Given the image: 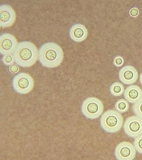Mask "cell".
I'll use <instances>...</instances> for the list:
<instances>
[{
  "label": "cell",
  "instance_id": "cell-12",
  "mask_svg": "<svg viewBox=\"0 0 142 160\" xmlns=\"http://www.w3.org/2000/svg\"><path fill=\"white\" fill-rule=\"evenodd\" d=\"M124 97L129 102L134 104L142 97V90L136 85H131L126 89Z\"/></svg>",
  "mask_w": 142,
  "mask_h": 160
},
{
  "label": "cell",
  "instance_id": "cell-11",
  "mask_svg": "<svg viewBox=\"0 0 142 160\" xmlns=\"http://www.w3.org/2000/svg\"><path fill=\"white\" fill-rule=\"evenodd\" d=\"M88 35L87 30L84 25L76 24L72 26L69 31V36L72 40L79 42L86 39Z\"/></svg>",
  "mask_w": 142,
  "mask_h": 160
},
{
  "label": "cell",
  "instance_id": "cell-20",
  "mask_svg": "<svg viewBox=\"0 0 142 160\" xmlns=\"http://www.w3.org/2000/svg\"><path fill=\"white\" fill-rule=\"evenodd\" d=\"M130 14L131 16L135 17L138 15V10L136 8H133L131 9L130 11Z\"/></svg>",
  "mask_w": 142,
  "mask_h": 160
},
{
  "label": "cell",
  "instance_id": "cell-21",
  "mask_svg": "<svg viewBox=\"0 0 142 160\" xmlns=\"http://www.w3.org/2000/svg\"><path fill=\"white\" fill-rule=\"evenodd\" d=\"M140 82L141 84V85L142 86V72H141V74L140 75Z\"/></svg>",
  "mask_w": 142,
  "mask_h": 160
},
{
  "label": "cell",
  "instance_id": "cell-18",
  "mask_svg": "<svg viewBox=\"0 0 142 160\" xmlns=\"http://www.w3.org/2000/svg\"><path fill=\"white\" fill-rule=\"evenodd\" d=\"M9 71L10 73L15 74L18 73L20 71V68L17 64L14 63L10 66Z\"/></svg>",
  "mask_w": 142,
  "mask_h": 160
},
{
  "label": "cell",
  "instance_id": "cell-13",
  "mask_svg": "<svg viewBox=\"0 0 142 160\" xmlns=\"http://www.w3.org/2000/svg\"><path fill=\"white\" fill-rule=\"evenodd\" d=\"M110 94L113 96L117 97L122 95L124 92L125 88L123 85L120 82H115L113 83L110 87Z\"/></svg>",
  "mask_w": 142,
  "mask_h": 160
},
{
  "label": "cell",
  "instance_id": "cell-1",
  "mask_svg": "<svg viewBox=\"0 0 142 160\" xmlns=\"http://www.w3.org/2000/svg\"><path fill=\"white\" fill-rule=\"evenodd\" d=\"M62 48L57 44L48 42L41 46L38 50V60L42 65L48 68L60 66L64 59Z\"/></svg>",
  "mask_w": 142,
  "mask_h": 160
},
{
  "label": "cell",
  "instance_id": "cell-2",
  "mask_svg": "<svg viewBox=\"0 0 142 160\" xmlns=\"http://www.w3.org/2000/svg\"><path fill=\"white\" fill-rule=\"evenodd\" d=\"M13 55L15 61L22 68H29L38 60V49L33 43L24 41L18 44Z\"/></svg>",
  "mask_w": 142,
  "mask_h": 160
},
{
  "label": "cell",
  "instance_id": "cell-3",
  "mask_svg": "<svg viewBox=\"0 0 142 160\" xmlns=\"http://www.w3.org/2000/svg\"><path fill=\"white\" fill-rule=\"evenodd\" d=\"M123 118L117 111L108 110L103 113L100 120V127L105 132L115 133L122 127Z\"/></svg>",
  "mask_w": 142,
  "mask_h": 160
},
{
  "label": "cell",
  "instance_id": "cell-9",
  "mask_svg": "<svg viewBox=\"0 0 142 160\" xmlns=\"http://www.w3.org/2000/svg\"><path fill=\"white\" fill-rule=\"evenodd\" d=\"M17 40L14 35L4 33L0 37V53L4 55L14 53L18 45Z\"/></svg>",
  "mask_w": 142,
  "mask_h": 160
},
{
  "label": "cell",
  "instance_id": "cell-17",
  "mask_svg": "<svg viewBox=\"0 0 142 160\" xmlns=\"http://www.w3.org/2000/svg\"><path fill=\"white\" fill-rule=\"evenodd\" d=\"M134 144L136 151L139 153L142 154V134L135 138Z\"/></svg>",
  "mask_w": 142,
  "mask_h": 160
},
{
  "label": "cell",
  "instance_id": "cell-7",
  "mask_svg": "<svg viewBox=\"0 0 142 160\" xmlns=\"http://www.w3.org/2000/svg\"><path fill=\"white\" fill-rule=\"evenodd\" d=\"M136 150L134 145L128 142H123L116 146L115 155L119 160H132L135 158Z\"/></svg>",
  "mask_w": 142,
  "mask_h": 160
},
{
  "label": "cell",
  "instance_id": "cell-8",
  "mask_svg": "<svg viewBox=\"0 0 142 160\" xmlns=\"http://www.w3.org/2000/svg\"><path fill=\"white\" fill-rule=\"evenodd\" d=\"M16 12L9 5L2 4L0 6V26L1 28H9L16 22Z\"/></svg>",
  "mask_w": 142,
  "mask_h": 160
},
{
  "label": "cell",
  "instance_id": "cell-15",
  "mask_svg": "<svg viewBox=\"0 0 142 160\" xmlns=\"http://www.w3.org/2000/svg\"><path fill=\"white\" fill-rule=\"evenodd\" d=\"M133 112L137 117L142 119V97L132 107Z\"/></svg>",
  "mask_w": 142,
  "mask_h": 160
},
{
  "label": "cell",
  "instance_id": "cell-19",
  "mask_svg": "<svg viewBox=\"0 0 142 160\" xmlns=\"http://www.w3.org/2000/svg\"><path fill=\"white\" fill-rule=\"evenodd\" d=\"M124 63L123 58L120 56L116 57L113 61L114 65L117 67H120L123 65Z\"/></svg>",
  "mask_w": 142,
  "mask_h": 160
},
{
  "label": "cell",
  "instance_id": "cell-5",
  "mask_svg": "<svg viewBox=\"0 0 142 160\" xmlns=\"http://www.w3.org/2000/svg\"><path fill=\"white\" fill-rule=\"evenodd\" d=\"M15 91L20 94H27L32 91L34 86V81L30 74L20 73L15 76L12 82Z\"/></svg>",
  "mask_w": 142,
  "mask_h": 160
},
{
  "label": "cell",
  "instance_id": "cell-6",
  "mask_svg": "<svg viewBox=\"0 0 142 160\" xmlns=\"http://www.w3.org/2000/svg\"><path fill=\"white\" fill-rule=\"evenodd\" d=\"M123 128L126 135L135 138L142 134V119L137 116L129 117L126 120Z\"/></svg>",
  "mask_w": 142,
  "mask_h": 160
},
{
  "label": "cell",
  "instance_id": "cell-14",
  "mask_svg": "<svg viewBox=\"0 0 142 160\" xmlns=\"http://www.w3.org/2000/svg\"><path fill=\"white\" fill-rule=\"evenodd\" d=\"M115 108L116 111L119 112H126L129 109V103L127 101L123 99L119 100L115 103Z\"/></svg>",
  "mask_w": 142,
  "mask_h": 160
},
{
  "label": "cell",
  "instance_id": "cell-16",
  "mask_svg": "<svg viewBox=\"0 0 142 160\" xmlns=\"http://www.w3.org/2000/svg\"><path fill=\"white\" fill-rule=\"evenodd\" d=\"M2 61L5 65L9 66L14 64L15 58L14 55L12 54L3 55L2 57Z\"/></svg>",
  "mask_w": 142,
  "mask_h": 160
},
{
  "label": "cell",
  "instance_id": "cell-4",
  "mask_svg": "<svg viewBox=\"0 0 142 160\" xmlns=\"http://www.w3.org/2000/svg\"><path fill=\"white\" fill-rule=\"evenodd\" d=\"M104 110L103 103L95 97H90L82 102L81 107L82 114L86 118L94 120L101 116Z\"/></svg>",
  "mask_w": 142,
  "mask_h": 160
},
{
  "label": "cell",
  "instance_id": "cell-10",
  "mask_svg": "<svg viewBox=\"0 0 142 160\" xmlns=\"http://www.w3.org/2000/svg\"><path fill=\"white\" fill-rule=\"evenodd\" d=\"M119 77L121 82L124 84L131 85L136 82L138 77L137 71L131 66H126L120 69Z\"/></svg>",
  "mask_w": 142,
  "mask_h": 160
}]
</instances>
